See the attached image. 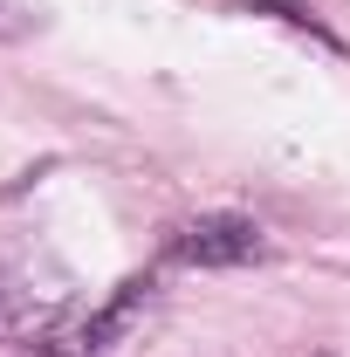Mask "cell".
I'll use <instances>...</instances> for the list:
<instances>
[{"label":"cell","instance_id":"277c9868","mask_svg":"<svg viewBox=\"0 0 350 357\" xmlns=\"http://www.w3.org/2000/svg\"><path fill=\"white\" fill-rule=\"evenodd\" d=\"M309 357H337V351H309Z\"/></svg>","mask_w":350,"mask_h":357},{"label":"cell","instance_id":"5b68a950","mask_svg":"<svg viewBox=\"0 0 350 357\" xmlns=\"http://www.w3.org/2000/svg\"><path fill=\"white\" fill-rule=\"evenodd\" d=\"M42 357H48V351H42Z\"/></svg>","mask_w":350,"mask_h":357},{"label":"cell","instance_id":"6da1fadb","mask_svg":"<svg viewBox=\"0 0 350 357\" xmlns=\"http://www.w3.org/2000/svg\"><path fill=\"white\" fill-rule=\"evenodd\" d=\"M268 255V234L248 213H199L165 234V261L178 268H248Z\"/></svg>","mask_w":350,"mask_h":357},{"label":"cell","instance_id":"3957f363","mask_svg":"<svg viewBox=\"0 0 350 357\" xmlns=\"http://www.w3.org/2000/svg\"><path fill=\"white\" fill-rule=\"evenodd\" d=\"M48 28V7L42 0H0V42H28Z\"/></svg>","mask_w":350,"mask_h":357},{"label":"cell","instance_id":"7a4b0ae2","mask_svg":"<svg viewBox=\"0 0 350 357\" xmlns=\"http://www.w3.org/2000/svg\"><path fill=\"white\" fill-rule=\"evenodd\" d=\"M144 303H151V275H124V282H117V296H110L103 310H89L69 337H55V351H48V357H103V351H110V344L137 323Z\"/></svg>","mask_w":350,"mask_h":357}]
</instances>
